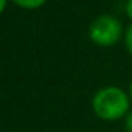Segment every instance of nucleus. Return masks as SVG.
I'll list each match as a JSON object with an SVG mask.
<instances>
[{
    "label": "nucleus",
    "mask_w": 132,
    "mask_h": 132,
    "mask_svg": "<svg viewBox=\"0 0 132 132\" xmlns=\"http://www.w3.org/2000/svg\"><path fill=\"white\" fill-rule=\"evenodd\" d=\"M88 35L94 45L109 48L120 42V38L125 35V29L117 17L111 14H101L91 22Z\"/></svg>",
    "instance_id": "2"
},
{
    "label": "nucleus",
    "mask_w": 132,
    "mask_h": 132,
    "mask_svg": "<svg viewBox=\"0 0 132 132\" xmlns=\"http://www.w3.org/2000/svg\"><path fill=\"white\" fill-rule=\"evenodd\" d=\"M129 94L118 86H104L100 88L92 97V111L100 120L117 121L125 120L131 111Z\"/></svg>",
    "instance_id": "1"
},
{
    "label": "nucleus",
    "mask_w": 132,
    "mask_h": 132,
    "mask_svg": "<svg viewBox=\"0 0 132 132\" xmlns=\"http://www.w3.org/2000/svg\"><path fill=\"white\" fill-rule=\"evenodd\" d=\"M11 2L22 9H29V11L38 9L46 3V0H11Z\"/></svg>",
    "instance_id": "3"
},
{
    "label": "nucleus",
    "mask_w": 132,
    "mask_h": 132,
    "mask_svg": "<svg viewBox=\"0 0 132 132\" xmlns=\"http://www.w3.org/2000/svg\"><path fill=\"white\" fill-rule=\"evenodd\" d=\"M6 6H8V0H0V14L6 9Z\"/></svg>",
    "instance_id": "7"
},
{
    "label": "nucleus",
    "mask_w": 132,
    "mask_h": 132,
    "mask_svg": "<svg viewBox=\"0 0 132 132\" xmlns=\"http://www.w3.org/2000/svg\"><path fill=\"white\" fill-rule=\"evenodd\" d=\"M125 131L126 132H132V111H129V114L125 117Z\"/></svg>",
    "instance_id": "5"
},
{
    "label": "nucleus",
    "mask_w": 132,
    "mask_h": 132,
    "mask_svg": "<svg viewBox=\"0 0 132 132\" xmlns=\"http://www.w3.org/2000/svg\"><path fill=\"white\" fill-rule=\"evenodd\" d=\"M125 12L126 15L132 20V0H126V5H125Z\"/></svg>",
    "instance_id": "6"
},
{
    "label": "nucleus",
    "mask_w": 132,
    "mask_h": 132,
    "mask_svg": "<svg viewBox=\"0 0 132 132\" xmlns=\"http://www.w3.org/2000/svg\"><path fill=\"white\" fill-rule=\"evenodd\" d=\"M123 42H125V48H126V51L132 55V23L126 28V29H125Z\"/></svg>",
    "instance_id": "4"
},
{
    "label": "nucleus",
    "mask_w": 132,
    "mask_h": 132,
    "mask_svg": "<svg viewBox=\"0 0 132 132\" xmlns=\"http://www.w3.org/2000/svg\"><path fill=\"white\" fill-rule=\"evenodd\" d=\"M129 97L132 100V80H131V85H129Z\"/></svg>",
    "instance_id": "8"
}]
</instances>
